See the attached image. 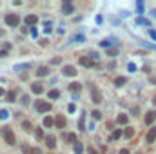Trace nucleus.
I'll list each match as a JSON object with an SVG mask.
<instances>
[{
  "label": "nucleus",
  "mask_w": 156,
  "mask_h": 154,
  "mask_svg": "<svg viewBox=\"0 0 156 154\" xmlns=\"http://www.w3.org/2000/svg\"><path fill=\"white\" fill-rule=\"evenodd\" d=\"M118 154H129V151H127V149H122V151H120Z\"/></svg>",
  "instance_id": "nucleus-47"
},
{
  "label": "nucleus",
  "mask_w": 156,
  "mask_h": 154,
  "mask_svg": "<svg viewBox=\"0 0 156 154\" xmlns=\"http://www.w3.org/2000/svg\"><path fill=\"white\" fill-rule=\"evenodd\" d=\"M122 134H124V138H127V140H129V138H133V136H134V129H133V127H125Z\"/></svg>",
  "instance_id": "nucleus-15"
},
{
  "label": "nucleus",
  "mask_w": 156,
  "mask_h": 154,
  "mask_svg": "<svg viewBox=\"0 0 156 154\" xmlns=\"http://www.w3.org/2000/svg\"><path fill=\"white\" fill-rule=\"evenodd\" d=\"M51 31H53V24H51V22H46V24H44V33L49 34Z\"/></svg>",
  "instance_id": "nucleus-26"
},
{
  "label": "nucleus",
  "mask_w": 156,
  "mask_h": 154,
  "mask_svg": "<svg viewBox=\"0 0 156 154\" xmlns=\"http://www.w3.org/2000/svg\"><path fill=\"white\" fill-rule=\"evenodd\" d=\"M22 127L26 129L27 132H31V131H33V125H31V123H29V122H24V123H22Z\"/></svg>",
  "instance_id": "nucleus-32"
},
{
  "label": "nucleus",
  "mask_w": 156,
  "mask_h": 154,
  "mask_svg": "<svg viewBox=\"0 0 156 154\" xmlns=\"http://www.w3.org/2000/svg\"><path fill=\"white\" fill-rule=\"evenodd\" d=\"M118 54V47H109L107 49V56H116Z\"/></svg>",
  "instance_id": "nucleus-25"
},
{
  "label": "nucleus",
  "mask_w": 156,
  "mask_h": 154,
  "mask_svg": "<svg viewBox=\"0 0 156 154\" xmlns=\"http://www.w3.org/2000/svg\"><path fill=\"white\" fill-rule=\"evenodd\" d=\"M4 94H6V91H4V89L0 87V96H4Z\"/></svg>",
  "instance_id": "nucleus-48"
},
{
  "label": "nucleus",
  "mask_w": 156,
  "mask_h": 154,
  "mask_svg": "<svg viewBox=\"0 0 156 154\" xmlns=\"http://www.w3.org/2000/svg\"><path fill=\"white\" fill-rule=\"evenodd\" d=\"M118 138H122V131H114L113 136H111V140H118Z\"/></svg>",
  "instance_id": "nucleus-35"
},
{
  "label": "nucleus",
  "mask_w": 156,
  "mask_h": 154,
  "mask_svg": "<svg viewBox=\"0 0 156 154\" xmlns=\"http://www.w3.org/2000/svg\"><path fill=\"white\" fill-rule=\"evenodd\" d=\"M73 145H75V147H73V151H75V154H82V152H84V145H82L80 141H75Z\"/></svg>",
  "instance_id": "nucleus-19"
},
{
  "label": "nucleus",
  "mask_w": 156,
  "mask_h": 154,
  "mask_svg": "<svg viewBox=\"0 0 156 154\" xmlns=\"http://www.w3.org/2000/svg\"><path fill=\"white\" fill-rule=\"evenodd\" d=\"M96 22L102 24V22H104V17H100V15H98V17H96Z\"/></svg>",
  "instance_id": "nucleus-45"
},
{
  "label": "nucleus",
  "mask_w": 156,
  "mask_h": 154,
  "mask_svg": "<svg viewBox=\"0 0 156 154\" xmlns=\"http://www.w3.org/2000/svg\"><path fill=\"white\" fill-rule=\"evenodd\" d=\"M80 131H82V132L85 131V118H84V116L80 118Z\"/></svg>",
  "instance_id": "nucleus-37"
},
{
  "label": "nucleus",
  "mask_w": 156,
  "mask_h": 154,
  "mask_svg": "<svg viewBox=\"0 0 156 154\" xmlns=\"http://www.w3.org/2000/svg\"><path fill=\"white\" fill-rule=\"evenodd\" d=\"M136 24H138V26H151V20H147V18H143V17H138L136 18Z\"/></svg>",
  "instance_id": "nucleus-20"
},
{
  "label": "nucleus",
  "mask_w": 156,
  "mask_h": 154,
  "mask_svg": "<svg viewBox=\"0 0 156 154\" xmlns=\"http://www.w3.org/2000/svg\"><path fill=\"white\" fill-rule=\"evenodd\" d=\"M6 100H7L9 103H15V100H17V91H7Z\"/></svg>",
  "instance_id": "nucleus-17"
},
{
  "label": "nucleus",
  "mask_w": 156,
  "mask_h": 154,
  "mask_svg": "<svg viewBox=\"0 0 156 154\" xmlns=\"http://www.w3.org/2000/svg\"><path fill=\"white\" fill-rule=\"evenodd\" d=\"M154 116H156V112H154Z\"/></svg>",
  "instance_id": "nucleus-52"
},
{
  "label": "nucleus",
  "mask_w": 156,
  "mask_h": 154,
  "mask_svg": "<svg viewBox=\"0 0 156 154\" xmlns=\"http://www.w3.org/2000/svg\"><path fill=\"white\" fill-rule=\"evenodd\" d=\"M33 154H42V151L40 149H33Z\"/></svg>",
  "instance_id": "nucleus-46"
},
{
  "label": "nucleus",
  "mask_w": 156,
  "mask_h": 154,
  "mask_svg": "<svg viewBox=\"0 0 156 154\" xmlns=\"http://www.w3.org/2000/svg\"><path fill=\"white\" fill-rule=\"evenodd\" d=\"M22 151H24V154H33V149L27 145V143H24L22 145Z\"/></svg>",
  "instance_id": "nucleus-28"
},
{
  "label": "nucleus",
  "mask_w": 156,
  "mask_h": 154,
  "mask_svg": "<svg viewBox=\"0 0 156 154\" xmlns=\"http://www.w3.org/2000/svg\"><path fill=\"white\" fill-rule=\"evenodd\" d=\"M36 22H38V18L35 17V15H27V17H26V24H27V26H33V27H35Z\"/></svg>",
  "instance_id": "nucleus-10"
},
{
  "label": "nucleus",
  "mask_w": 156,
  "mask_h": 154,
  "mask_svg": "<svg viewBox=\"0 0 156 154\" xmlns=\"http://www.w3.org/2000/svg\"><path fill=\"white\" fill-rule=\"evenodd\" d=\"M6 118H9V112L2 109V111H0V120H6Z\"/></svg>",
  "instance_id": "nucleus-36"
},
{
  "label": "nucleus",
  "mask_w": 156,
  "mask_h": 154,
  "mask_svg": "<svg viewBox=\"0 0 156 154\" xmlns=\"http://www.w3.org/2000/svg\"><path fill=\"white\" fill-rule=\"evenodd\" d=\"M22 103H24V105H29V96H27V94L22 96Z\"/></svg>",
  "instance_id": "nucleus-39"
},
{
  "label": "nucleus",
  "mask_w": 156,
  "mask_h": 154,
  "mask_svg": "<svg viewBox=\"0 0 156 154\" xmlns=\"http://www.w3.org/2000/svg\"><path fill=\"white\" fill-rule=\"evenodd\" d=\"M65 140H67V141H69V143H75V141H76V134H75V132H71V134H67V138H65Z\"/></svg>",
  "instance_id": "nucleus-29"
},
{
  "label": "nucleus",
  "mask_w": 156,
  "mask_h": 154,
  "mask_svg": "<svg viewBox=\"0 0 156 154\" xmlns=\"http://www.w3.org/2000/svg\"><path fill=\"white\" fill-rule=\"evenodd\" d=\"M44 125H46V127H53V118L46 116V118H44Z\"/></svg>",
  "instance_id": "nucleus-27"
},
{
  "label": "nucleus",
  "mask_w": 156,
  "mask_h": 154,
  "mask_svg": "<svg viewBox=\"0 0 156 154\" xmlns=\"http://www.w3.org/2000/svg\"><path fill=\"white\" fill-rule=\"evenodd\" d=\"M35 138H36V140H44V131H42L40 127L35 129Z\"/></svg>",
  "instance_id": "nucleus-24"
},
{
  "label": "nucleus",
  "mask_w": 156,
  "mask_h": 154,
  "mask_svg": "<svg viewBox=\"0 0 156 154\" xmlns=\"http://www.w3.org/2000/svg\"><path fill=\"white\" fill-rule=\"evenodd\" d=\"M78 63L89 69V67H93V65H95V60H93V58H87V56H82V58H78Z\"/></svg>",
  "instance_id": "nucleus-5"
},
{
  "label": "nucleus",
  "mask_w": 156,
  "mask_h": 154,
  "mask_svg": "<svg viewBox=\"0 0 156 154\" xmlns=\"http://www.w3.org/2000/svg\"><path fill=\"white\" fill-rule=\"evenodd\" d=\"M4 18H6V24H7L9 27H17L18 24H20V17H18V15H15V13H7Z\"/></svg>",
  "instance_id": "nucleus-2"
},
{
  "label": "nucleus",
  "mask_w": 156,
  "mask_h": 154,
  "mask_svg": "<svg viewBox=\"0 0 156 154\" xmlns=\"http://www.w3.org/2000/svg\"><path fill=\"white\" fill-rule=\"evenodd\" d=\"M31 34H33V36H35V38L38 36V31H36V29H35V27H31Z\"/></svg>",
  "instance_id": "nucleus-43"
},
{
  "label": "nucleus",
  "mask_w": 156,
  "mask_h": 154,
  "mask_svg": "<svg viewBox=\"0 0 156 154\" xmlns=\"http://www.w3.org/2000/svg\"><path fill=\"white\" fill-rule=\"evenodd\" d=\"M91 116L95 118V120H102V112H100V111H93Z\"/></svg>",
  "instance_id": "nucleus-33"
},
{
  "label": "nucleus",
  "mask_w": 156,
  "mask_h": 154,
  "mask_svg": "<svg viewBox=\"0 0 156 154\" xmlns=\"http://www.w3.org/2000/svg\"><path fill=\"white\" fill-rule=\"evenodd\" d=\"M153 15H154V17H156V9H154V11H153Z\"/></svg>",
  "instance_id": "nucleus-51"
},
{
  "label": "nucleus",
  "mask_w": 156,
  "mask_h": 154,
  "mask_svg": "<svg viewBox=\"0 0 156 154\" xmlns=\"http://www.w3.org/2000/svg\"><path fill=\"white\" fill-rule=\"evenodd\" d=\"M73 11H75V6H73L71 2H65L64 6H62V13H64V15H71Z\"/></svg>",
  "instance_id": "nucleus-8"
},
{
  "label": "nucleus",
  "mask_w": 156,
  "mask_h": 154,
  "mask_svg": "<svg viewBox=\"0 0 156 154\" xmlns=\"http://www.w3.org/2000/svg\"><path fill=\"white\" fill-rule=\"evenodd\" d=\"M53 123H56L58 129H64V127H65V118H64V116H56V120L53 122Z\"/></svg>",
  "instance_id": "nucleus-16"
},
{
  "label": "nucleus",
  "mask_w": 156,
  "mask_h": 154,
  "mask_svg": "<svg viewBox=\"0 0 156 154\" xmlns=\"http://www.w3.org/2000/svg\"><path fill=\"white\" fill-rule=\"evenodd\" d=\"M145 140H147V143H153L156 140V127H151V131L147 132V138H145Z\"/></svg>",
  "instance_id": "nucleus-9"
},
{
  "label": "nucleus",
  "mask_w": 156,
  "mask_h": 154,
  "mask_svg": "<svg viewBox=\"0 0 156 154\" xmlns=\"http://www.w3.org/2000/svg\"><path fill=\"white\" fill-rule=\"evenodd\" d=\"M84 34H76V36H73V42H84Z\"/></svg>",
  "instance_id": "nucleus-34"
},
{
  "label": "nucleus",
  "mask_w": 156,
  "mask_h": 154,
  "mask_svg": "<svg viewBox=\"0 0 156 154\" xmlns=\"http://www.w3.org/2000/svg\"><path fill=\"white\" fill-rule=\"evenodd\" d=\"M154 112H147V116H145V123H147V125H151V123L154 122Z\"/></svg>",
  "instance_id": "nucleus-23"
},
{
  "label": "nucleus",
  "mask_w": 156,
  "mask_h": 154,
  "mask_svg": "<svg viewBox=\"0 0 156 154\" xmlns=\"http://www.w3.org/2000/svg\"><path fill=\"white\" fill-rule=\"evenodd\" d=\"M125 83H127V78H125V76L114 78V85H116V87H122V85H125Z\"/></svg>",
  "instance_id": "nucleus-18"
},
{
  "label": "nucleus",
  "mask_w": 156,
  "mask_h": 154,
  "mask_svg": "<svg viewBox=\"0 0 156 154\" xmlns=\"http://www.w3.org/2000/svg\"><path fill=\"white\" fill-rule=\"evenodd\" d=\"M151 83H156V78H151Z\"/></svg>",
  "instance_id": "nucleus-49"
},
{
  "label": "nucleus",
  "mask_w": 156,
  "mask_h": 154,
  "mask_svg": "<svg viewBox=\"0 0 156 154\" xmlns=\"http://www.w3.org/2000/svg\"><path fill=\"white\" fill-rule=\"evenodd\" d=\"M127 122H129V116H127V114H118L116 123H120V125H127Z\"/></svg>",
  "instance_id": "nucleus-11"
},
{
  "label": "nucleus",
  "mask_w": 156,
  "mask_h": 154,
  "mask_svg": "<svg viewBox=\"0 0 156 154\" xmlns=\"http://www.w3.org/2000/svg\"><path fill=\"white\" fill-rule=\"evenodd\" d=\"M136 11H138V15L143 13V2H136Z\"/></svg>",
  "instance_id": "nucleus-31"
},
{
  "label": "nucleus",
  "mask_w": 156,
  "mask_h": 154,
  "mask_svg": "<svg viewBox=\"0 0 156 154\" xmlns=\"http://www.w3.org/2000/svg\"><path fill=\"white\" fill-rule=\"evenodd\" d=\"M87 154H98V151H96V149H93V147H89V149H87Z\"/></svg>",
  "instance_id": "nucleus-42"
},
{
  "label": "nucleus",
  "mask_w": 156,
  "mask_h": 154,
  "mask_svg": "<svg viewBox=\"0 0 156 154\" xmlns=\"http://www.w3.org/2000/svg\"><path fill=\"white\" fill-rule=\"evenodd\" d=\"M91 100H93V103H102V91L95 85L91 87Z\"/></svg>",
  "instance_id": "nucleus-3"
},
{
  "label": "nucleus",
  "mask_w": 156,
  "mask_h": 154,
  "mask_svg": "<svg viewBox=\"0 0 156 154\" xmlns=\"http://www.w3.org/2000/svg\"><path fill=\"white\" fill-rule=\"evenodd\" d=\"M36 74H38V76H47V74H49V67L40 65V67L36 69Z\"/></svg>",
  "instance_id": "nucleus-13"
},
{
  "label": "nucleus",
  "mask_w": 156,
  "mask_h": 154,
  "mask_svg": "<svg viewBox=\"0 0 156 154\" xmlns=\"http://www.w3.org/2000/svg\"><path fill=\"white\" fill-rule=\"evenodd\" d=\"M31 91L35 93V94H42V93H44V85H42V83H33V85H31Z\"/></svg>",
  "instance_id": "nucleus-12"
},
{
  "label": "nucleus",
  "mask_w": 156,
  "mask_h": 154,
  "mask_svg": "<svg viewBox=\"0 0 156 154\" xmlns=\"http://www.w3.org/2000/svg\"><path fill=\"white\" fill-rule=\"evenodd\" d=\"M58 96H60V91H58V89H51V91H49V98H51V100H56Z\"/></svg>",
  "instance_id": "nucleus-22"
},
{
  "label": "nucleus",
  "mask_w": 156,
  "mask_h": 154,
  "mask_svg": "<svg viewBox=\"0 0 156 154\" xmlns=\"http://www.w3.org/2000/svg\"><path fill=\"white\" fill-rule=\"evenodd\" d=\"M149 36H151V38H153V40L156 42V31H154V29H149Z\"/></svg>",
  "instance_id": "nucleus-40"
},
{
  "label": "nucleus",
  "mask_w": 156,
  "mask_h": 154,
  "mask_svg": "<svg viewBox=\"0 0 156 154\" xmlns=\"http://www.w3.org/2000/svg\"><path fill=\"white\" fill-rule=\"evenodd\" d=\"M44 140H46V145L49 147V149H55V147H56V138L53 136V134H49V136H46Z\"/></svg>",
  "instance_id": "nucleus-6"
},
{
  "label": "nucleus",
  "mask_w": 156,
  "mask_h": 154,
  "mask_svg": "<svg viewBox=\"0 0 156 154\" xmlns=\"http://www.w3.org/2000/svg\"><path fill=\"white\" fill-rule=\"evenodd\" d=\"M62 73H64V76H75V74H76V69L73 67V65H64Z\"/></svg>",
  "instance_id": "nucleus-7"
},
{
  "label": "nucleus",
  "mask_w": 156,
  "mask_h": 154,
  "mask_svg": "<svg viewBox=\"0 0 156 154\" xmlns=\"http://www.w3.org/2000/svg\"><path fill=\"white\" fill-rule=\"evenodd\" d=\"M67 111H69V112H75V111H76V105H75V103H71V105L67 107Z\"/></svg>",
  "instance_id": "nucleus-41"
},
{
  "label": "nucleus",
  "mask_w": 156,
  "mask_h": 154,
  "mask_svg": "<svg viewBox=\"0 0 156 154\" xmlns=\"http://www.w3.org/2000/svg\"><path fill=\"white\" fill-rule=\"evenodd\" d=\"M153 102H154V105H156V94H154V98H153Z\"/></svg>",
  "instance_id": "nucleus-50"
},
{
  "label": "nucleus",
  "mask_w": 156,
  "mask_h": 154,
  "mask_svg": "<svg viewBox=\"0 0 156 154\" xmlns=\"http://www.w3.org/2000/svg\"><path fill=\"white\" fill-rule=\"evenodd\" d=\"M113 42H114V38H105V40H102V42H100V47L109 49L111 46H113Z\"/></svg>",
  "instance_id": "nucleus-14"
},
{
  "label": "nucleus",
  "mask_w": 156,
  "mask_h": 154,
  "mask_svg": "<svg viewBox=\"0 0 156 154\" xmlns=\"http://www.w3.org/2000/svg\"><path fill=\"white\" fill-rule=\"evenodd\" d=\"M0 136L4 138V141H6L7 145H15V143H17L15 132H13V129H9V127H2V129H0Z\"/></svg>",
  "instance_id": "nucleus-1"
},
{
  "label": "nucleus",
  "mask_w": 156,
  "mask_h": 154,
  "mask_svg": "<svg viewBox=\"0 0 156 154\" xmlns=\"http://www.w3.org/2000/svg\"><path fill=\"white\" fill-rule=\"evenodd\" d=\"M80 89H82V85H80V83H76V82H73L71 83V85H69V91H73V93H80Z\"/></svg>",
  "instance_id": "nucleus-21"
},
{
  "label": "nucleus",
  "mask_w": 156,
  "mask_h": 154,
  "mask_svg": "<svg viewBox=\"0 0 156 154\" xmlns=\"http://www.w3.org/2000/svg\"><path fill=\"white\" fill-rule=\"evenodd\" d=\"M29 67H31V63H18V65H15L17 71H20V69H29Z\"/></svg>",
  "instance_id": "nucleus-30"
},
{
  "label": "nucleus",
  "mask_w": 156,
  "mask_h": 154,
  "mask_svg": "<svg viewBox=\"0 0 156 154\" xmlns=\"http://www.w3.org/2000/svg\"><path fill=\"white\" fill-rule=\"evenodd\" d=\"M127 69H129V71H134V69H136V65H134V63H129V65H127Z\"/></svg>",
  "instance_id": "nucleus-44"
},
{
  "label": "nucleus",
  "mask_w": 156,
  "mask_h": 154,
  "mask_svg": "<svg viewBox=\"0 0 156 154\" xmlns=\"http://www.w3.org/2000/svg\"><path fill=\"white\" fill-rule=\"evenodd\" d=\"M51 63H53V65H60V63H62V58H53V60H51Z\"/></svg>",
  "instance_id": "nucleus-38"
},
{
  "label": "nucleus",
  "mask_w": 156,
  "mask_h": 154,
  "mask_svg": "<svg viewBox=\"0 0 156 154\" xmlns=\"http://www.w3.org/2000/svg\"><path fill=\"white\" fill-rule=\"evenodd\" d=\"M36 111H38V112H49V111H51V102H42V100H38V102H36Z\"/></svg>",
  "instance_id": "nucleus-4"
}]
</instances>
